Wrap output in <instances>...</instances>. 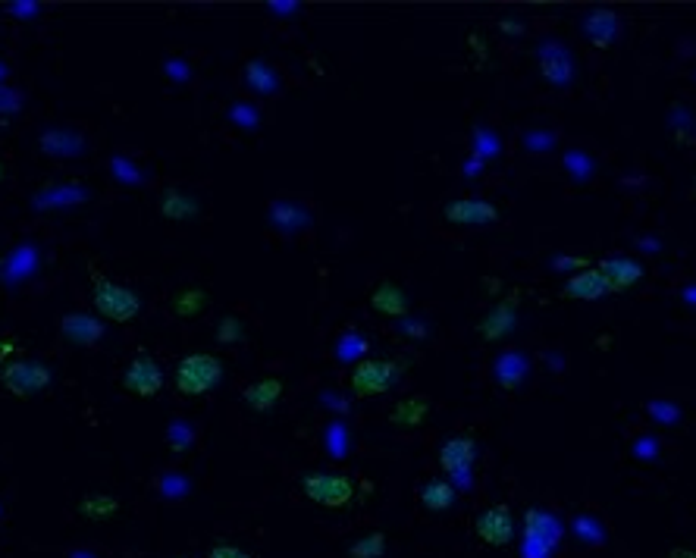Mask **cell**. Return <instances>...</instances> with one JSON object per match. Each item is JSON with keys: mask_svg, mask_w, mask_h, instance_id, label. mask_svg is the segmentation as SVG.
<instances>
[{"mask_svg": "<svg viewBox=\"0 0 696 558\" xmlns=\"http://www.w3.org/2000/svg\"><path fill=\"white\" fill-rule=\"evenodd\" d=\"M60 336L76 345V348H91L104 339V323L95 314H85V311H73L60 320Z\"/></svg>", "mask_w": 696, "mask_h": 558, "instance_id": "9", "label": "cell"}, {"mask_svg": "<svg viewBox=\"0 0 696 558\" xmlns=\"http://www.w3.org/2000/svg\"><path fill=\"white\" fill-rule=\"evenodd\" d=\"M399 377V364L386 358H367L352 370V392L358 399H377L389 392V386Z\"/></svg>", "mask_w": 696, "mask_h": 558, "instance_id": "5", "label": "cell"}, {"mask_svg": "<svg viewBox=\"0 0 696 558\" xmlns=\"http://www.w3.org/2000/svg\"><path fill=\"white\" fill-rule=\"evenodd\" d=\"M0 179H4V164H0Z\"/></svg>", "mask_w": 696, "mask_h": 558, "instance_id": "27", "label": "cell"}, {"mask_svg": "<svg viewBox=\"0 0 696 558\" xmlns=\"http://www.w3.org/2000/svg\"><path fill=\"white\" fill-rule=\"evenodd\" d=\"M668 558H696V552L693 549H671Z\"/></svg>", "mask_w": 696, "mask_h": 558, "instance_id": "26", "label": "cell"}, {"mask_svg": "<svg viewBox=\"0 0 696 558\" xmlns=\"http://www.w3.org/2000/svg\"><path fill=\"white\" fill-rule=\"evenodd\" d=\"M443 217L452 226H486L499 220V211L483 198H455L443 207Z\"/></svg>", "mask_w": 696, "mask_h": 558, "instance_id": "8", "label": "cell"}, {"mask_svg": "<svg viewBox=\"0 0 696 558\" xmlns=\"http://www.w3.org/2000/svg\"><path fill=\"white\" fill-rule=\"evenodd\" d=\"M280 395H283V380H276V377H264L258 383H251L245 392H242V399L248 408L254 411H270L276 402H280Z\"/></svg>", "mask_w": 696, "mask_h": 558, "instance_id": "15", "label": "cell"}, {"mask_svg": "<svg viewBox=\"0 0 696 558\" xmlns=\"http://www.w3.org/2000/svg\"><path fill=\"white\" fill-rule=\"evenodd\" d=\"M123 389L135 399H154L164 389V370L148 352H138L123 370Z\"/></svg>", "mask_w": 696, "mask_h": 558, "instance_id": "6", "label": "cell"}, {"mask_svg": "<svg viewBox=\"0 0 696 558\" xmlns=\"http://www.w3.org/2000/svg\"><path fill=\"white\" fill-rule=\"evenodd\" d=\"M386 552V533H367V537H361L352 549H348V555L352 558H383Z\"/></svg>", "mask_w": 696, "mask_h": 558, "instance_id": "21", "label": "cell"}, {"mask_svg": "<svg viewBox=\"0 0 696 558\" xmlns=\"http://www.w3.org/2000/svg\"><path fill=\"white\" fill-rule=\"evenodd\" d=\"M204 301H207V295L201 289H185L182 295H176L173 308H176L179 317H195L204 308Z\"/></svg>", "mask_w": 696, "mask_h": 558, "instance_id": "22", "label": "cell"}, {"mask_svg": "<svg viewBox=\"0 0 696 558\" xmlns=\"http://www.w3.org/2000/svg\"><path fill=\"white\" fill-rule=\"evenodd\" d=\"M602 295H609V289L596 267H584L565 283V298H574V301H596Z\"/></svg>", "mask_w": 696, "mask_h": 558, "instance_id": "13", "label": "cell"}, {"mask_svg": "<svg viewBox=\"0 0 696 558\" xmlns=\"http://www.w3.org/2000/svg\"><path fill=\"white\" fill-rule=\"evenodd\" d=\"M301 490L323 508H342L355 499V480L336 471H311L301 477Z\"/></svg>", "mask_w": 696, "mask_h": 558, "instance_id": "4", "label": "cell"}, {"mask_svg": "<svg viewBox=\"0 0 696 558\" xmlns=\"http://www.w3.org/2000/svg\"><path fill=\"white\" fill-rule=\"evenodd\" d=\"M91 298H95V311L113 323H132L138 314H142V298H138L129 286L113 283V279H104V276L95 279V292H91Z\"/></svg>", "mask_w": 696, "mask_h": 558, "instance_id": "3", "label": "cell"}, {"mask_svg": "<svg viewBox=\"0 0 696 558\" xmlns=\"http://www.w3.org/2000/svg\"><path fill=\"white\" fill-rule=\"evenodd\" d=\"M370 308L383 317H405L408 314V295L396 283H380L370 292Z\"/></svg>", "mask_w": 696, "mask_h": 558, "instance_id": "14", "label": "cell"}, {"mask_svg": "<svg viewBox=\"0 0 696 558\" xmlns=\"http://www.w3.org/2000/svg\"><path fill=\"white\" fill-rule=\"evenodd\" d=\"M587 32L593 35V41L599 44V48H606V44H612L615 32H618V19L606 10H599L587 19Z\"/></svg>", "mask_w": 696, "mask_h": 558, "instance_id": "19", "label": "cell"}, {"mask_svg": "<svg viewBox=\"0 0 696 558\" xmlns=\"http://www.w3.org/2000/svg\"><path fill=\"white\" fill-rule=\"evenodd\" d=\"M430 414V402L424 399V395H411V399H402L396 408H392L389 421L396 427H421L427 421Z\"/></svg>", "mask_w": 696, "mask_h": 558, "instance_id": "16", "label": "cell"}, {"mask_svg": "<svg viewBox=\"0 0 696 558\" xmlns=\"http://www.w3.org/2000/svg\"><path fill=\"white\" fill-rule=\"evenodd\" d=\"M160 214H164L167 220H189L198 214V204L182 192H167L164 198H160Z\"/></svg>", "mask_w": 696, "mask_h": 558, "instance_id": "18", "label": "cell"}, {"mask_svg": "<svg viewBox=\"0 0 696 558\" xmlns=\"http://www.w3.org/2000/svg\"><path fill=\"white\" fill-rule=\"evenodd\" d=\"M596 270L606 279L609 292H628L643 279V264H637L634 258H606L596 264Z\"/></svg>", "mask_w": 696, "mask_h": 558, "instance_id": "11", "label": "cell"}, {"mask_svg": "<svg viewBox=\"0 0 696 558\" xmlns=\"http://www.w3.org/2000/svg\"><path fill=\"white\" fill-rule=\"evenodd\" d=\"M474 455H477V443L471 436H449L443 449H439V468L452 477H464L471 471Z\"/></svg>", "mask_w": 696, "mask_h": 558, "instance_id": "10", "label": "cell"}, {"mask_svg": "<svg viewBox=\"0 0 696 558\" xmlns=\"http://www.w3.org/2000/svg\"><path fill=\"white\" fill-rule=\"evenodd\" d=\"M239 320L236 317H226L223 323H220V342H239Z\"/></svg>", "mask_w": 696, "mask_h": 558, "instance_id": "25", "label": "cell"}, {"mask_svg": "<svg viewBox=\"0 0 696 558\" xmlns=\"http://www.w3.org/2000/svg\"><path fill=\"white\" fill-rule=\"evenodd\" d=\"M207 558H251V555L245 549H239V546L220 543V546H214L211 552H207Z\"/></svg>", "mask_w": 696, "mask_h": 558, "instance_id": "24", "label": "cell"}, {"mask_svg": "<svg viewBox=\"0 0 696 558\" xmlns=\"http://www.w3.org/2000/svg\"><path fill=\"white\" fill-rule=\"evenodd\" d=\"M0 386H4L13 399H35L51 386V370L35 358H16L0 367Z\"/></svg>", "mask_w": 696, "mask_h": 558, "instance_id": "2", "label": "cell"}, {"mask_svg": "<svg viewBox=\"0 0 696 558\" xmlns=\"http://www.w3.org/2000/svg\"><path fill=\"white\" fill-rule=\"evenodd\" d=\"M220 380H223V364L211 352L185 355L176 364V389L182 395H207L211 389H217Z\"/></svg>", "mask_w": 696, "mask_h": 558, "instance_id": "1", "label": "cell"}, {"mask_svg": "<svg viewBox=\"0 0 696 558\" xmlns=\"http://www.w3.org/2000/svg\"><path fill=\"white\" fill-rule=\"evenodd\" d=\"M245 76H248V82L258 88V91H264V95H270V91H276V79H273V73L270 69L261 63V60H251L248 63V69H245Z\"/></svg>", "mask_w": 696, "mask_h": 558, "instance_id": "23", "label": "cell"}, {"mask_svg": "<svg viewBox=\"0 0 696 558\" xmlns=\"http://www.w3.org/2000/svg\"><path fill=\"white\" fill-rule=\"evenodd\" d=\"M421 505L427 511H449L455 505V486L446 480H427L421 486Z\"/></svg>", "mask_w": 696, "mask_h": 558, "instance_id": "17", "label": "cell"}, {"mask_svg": "<svg viewBox=\"0 0 696 558\" xmlns=\"http://www.w3.org/2000/svg\"><path fill=\"white\" fill-rule=\"evenodd\" d=\"M515 320H518V301H515V298H505V301H499V305L480 320L477 333H480L486 342H496V339H502L508 330L515 327Z\"/></svg>", "mask_w": 696, "mask_h": 558, "instance_id": "12", "label": "cell"}, {"mask_svg": "<svg viewBox=\"0 0 696 558\" xmlns=\"http://www.w3.org/2000/svg\"><path fill=\"white\" fill-rule=\"evenodd\" d=\"M474 533L480 537V543L486 546H508L515 537V521H512V508H508L505 502L499 505H490V508H483L477 521H474Z\"/></svg>", "mask_w": 696, "mask_h": 558, "instance_id": "7", "label": "cell"}, {"mask_svg": "<svg viewBox=\"0 0 696 558\" xmlns=\"http://www.w3.org/2000/svg\"><path fill=\"white\" fill-rule=\"evenodd\" d=\"M116 508H120V502H116L113 496H85L79 502V511L88 521H107L116 515Z\"/></svg>", "mask_w": 696, "mask_h": 558, "instance_id": "20", "label": "cell"}]
</instances>
